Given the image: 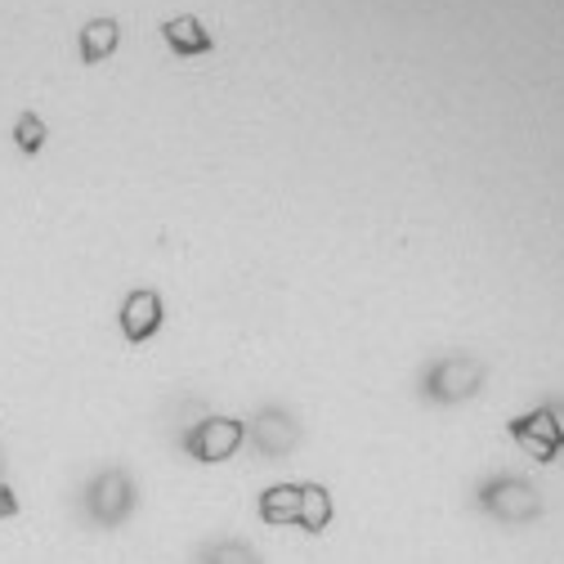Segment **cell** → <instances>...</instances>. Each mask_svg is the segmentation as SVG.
<instances>
[{"label":"cell","instance_id":"cell-1","mask_svg":"<svg viewBox=\"0 0 564 564\" xmlns=\"http://www.w3.org/2000/svg\"><path fill=\"white\" fill-rule=\"evenodd\" d=\"M511 440H516V444L524 448V457H533V462H555L560 448H564V431H560L555 412H546V408H533V412L516 416V421H511Z\"/></svg>","mask_w":564,"mask_h":564}]
</instances>
